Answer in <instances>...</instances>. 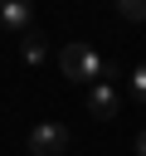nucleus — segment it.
I'll use <instances>...</instances> for the list:
<instances>
[{"label":"nucleus","mask_w":146,"mask_h":156,"mask_svg":"<svg viewBox=\"0 0 146 156\" xmlns=\"http://www.w3.org/2000/svg\"><path fill=\"white\" fill-rule=\"evenodd\" d=\"M0 29H10V34H29L34 29V5H24V0H0Z\"/></svg>","instance_id":"obj_4"},{"label":"nucleus","mask_w":146,"mask_h":156,"mask_svg":"<svg viewBox=\"0 0 146 156\" xmlns=\"http://www.w3.org/2000/svg\"><path fill=\"white\" fill-rule=\"evenodd\" d=\"M122 112V93H117V83H88V117H97V122H112Z\"/></svg>","instance_id":"obj_3"},{"label":"nucleus","mask_w":146,"mask_h":156,"mask_svg":"<svg viewBox=\"0 0 146 156\" xmlns=\"http://www.w3.org/2000/svg\"><path fill=\"white\" fill-rule=\"evenodd\" d=\"M68 151V127L63 122H39L29 132V156H63Z\"/></svg>","instance_id":"obj_2"},{"label":"nucleus","mask_w":146,"mask_h":156,"mask_svg":"<svg viewBox=\"0 0 146 156\" xmlns=\"http://www.w3.org/2000/svg\"><path fill=\"white\" fill-rule=\"evenodd\" d=\"M131 98L146 107V63H136V68H131Z\"/></svg>","instance_id":"obj_7"},{"label":"nucleus","mask_w":146,"mask_h":156,"mask_svg":"<svg viewBox=\"0 0 146 156\" xmlns=\"http://www.w3.org/2000/svg\"><path fill=\"white\" fill-rule=\"evenodd\" d=\"M58 68H63V78H73V83H102V54L92 49V44H83V39H73V44H63L58 49Z\"/></svg>","instance_id":"obj_1"},{"label":"nucleus","mask_w":146,"mask_h":156,"mask_svg":"<svg viewBox=\"0 0 146 156\" xmlns=\"http://www.w3.org/2000/svg\"><path fill=\"white\" fill-rule=\"evenodd\" d=\"M136 156H146V127L136 132Z\"/></svg>","instance_id":"obj_8"},{"label":"nucleus","mask_w":146,"mask_h":156,"mask_svg":"<svg viewBox=\"0 0 146 156\" xmlns=\"http://www.w3.org/2000/svg\"><path fill=\"white\" fill-rule=\"evenodd\" d=\"M117 15L136 24V20H146V0H117Z\"/></svg>","instance_id":"obj_6"},{"label":"nucleus","mask_w":146,"mask_h":156,"mask_svg":"<svg viewBox=\"0 0 146 156\" xmlns=\"http://www.w3.org/2000/svg\"><path fill=\"white\" fill-rule=\"evenodd\" d=\"M44 58H49V39H44L39 29H29V34H24V63L34 68V63H44Z\"/></svg>","instance_id":"obj_5"}]
</instances>
